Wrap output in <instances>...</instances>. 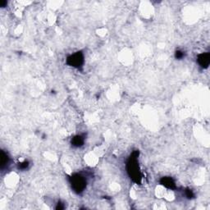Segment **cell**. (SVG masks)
Returning <instances> with one entry per match:
<instances>
[{
    "mask_svg": "<svg viewBox=\"0 0 210 210\" xmlns=\"http://www.w3.org/2000/svg\"><path fill=\"white\" fill-rule=\"evenodd\" d=\"M9 161V158L4 151L1 152V168H3L8 163Z\"/></svg>",
    "mask_w": 210,
    "mask_h": 210,
    "instance_id": "cell-7",
    "label": "cell"
},
{
    "mask_svg": "<svg viewBox=\"0 0 210 210\" xmlns=\"http://www.w3.org/2000/svg\"><path fill=\"white\" fill-rule=\"evenodd\" d=\"M85 140L81 136H76L71 140V145L75 147H81L83 145Z\"/></svg>",
    "mask_w": 210,
    "mask_h": 210,
    "instance_id": "cell-6",
    "label": "cell"
},
{
    "mask_svg": "<svg viewBox=\"0 0 210 210\" xmlns=\"http://www.w3.org/2000/svg\"><path fill=\"white\" fill-rule=\"evenodd\" d=\"M5 5H7V2L6 1H1V3H0V6L1 7H4Z\"/></svg>",
    "mask_w": 210,
    "mask_h": 210,
    "instance_id": "cell-12",
    "label": "cell"
},
{
    "mask_svg": "<svg viewBox=\"0 0 210 210\" xmlns=\"http://www.w3.org/2000/svg\"><path fill=\"white\" fill-rule=\"evenodd\" d=\"M197 61L201 68H207L210 63V54L209 53H201L198 56Z\"/></svg>",
    "mask_w": 210,
    "mask_h": 210,
    "instance_id": "cell-4",
    "label": "cell"
},
{
    "mask_svg": "<svg viewBox=\"0 0 210 210\" xmlns=\"http://www.w3.org/2000/svg\"><path fill=\"white\" fill-rule=\"evenodd\" d=\"M186 197H187L188 199H192V198H194V196L193 191H191V190H190V189H186Z\"/></svg>",
    "mask_w": 210,
    "mask_h": 210,
    "instance_id": "cell-10",
    "label": "cell"
},
{
    "mask_svg": "<svg viewBox=\"0 0 210 210\" xmlns=\"http://www.w3.org/2000/svg\"><path fill=\"white\" fill-rule=\"evenodd\" d=\"M64 209V206L62 205V204L61 202H59L58 204V205H57V207H56V209H59V210H61V209Z\"/></svg>",
    "mask_w": 210,
    "mask_h": 210,
    "instance_id": "cell-11",
    "label": "cell"
},
{
    "mask_svg": "<svg viewBox=\"0 0 210 210\" xmlns=\"http://www.w3.org/2000/svg\"><path fill=\"white\" fill-rule=\"evenodd\" d=\"M29 165H30L29 162L24 161V162H22V163H19V164H18V168H19V169H21V170H25V169H26V168H28Z\"/></svg>",
    "mask_w": 210,
    "mask_h": 210,
    "instance_id": "cell-8",
    "label": "cell"
},
{
    "mask_svg": "<svg viewBox=\"0 0 210 210\" xmlns=\"http://www.w3.org/2000/svg\"><path fill=\"white\" fill-rule=\"evenodd\" d=\"M160 184L163 185L164 187L170 189V190H175L177 188L173 179L169 177H165L162 178L161 180H160Z\"/></svg>",
    "mask_w": 210,
    "mask_h": 210,
    "instance_id": "cell-5",
    "label": "cell"
},
{
    "mask_svg": "<svg viewBox=\"0 0 210 210\" xmlns=\"http://www.w3.org/2000/svg\"><path fill=\"white\" fill-rule=\"evenodd\" d=\"M185 53L182 51H180V50H177V52L175 53V58L177 59H181L182 58H184Z\"/></svg>",
    "mask_w": 210,
    "mask_h": 210,
    "instance_id": "cell-9",
    "label": "cell"
},
{
    "mask_svg": "<svg viewBox=\"0 0 210 210\" xmlns=\"http://www.w3.org/2000/svg\"><path fill=\"white\" fill-rule=\"evenodd\" d=\"M70 183L73 191L77 194L81 193L86 187V181L80 174L72 175L70 177Z\"/></svg>",
    "mask_w": 210,
    "mask_h": 210,
    "instance_id": "cell-2",
    "label": "cell"
},
{
    "mask_svg": "<svg viewBox=\"0 0 210 210\" xmlns=\"http://www.w3.org/2000/svg\"><path fill=\"white\" fill-rule=\"evenodd\" d=\"M67 63L74 68H81L84 63V55L81 52H76L67 58Z\"/></svg>",
    "mask_w": 210,
    "mask_h": 210,
    "instance_id": "cell-3",
    "label": "cell"
},
{
    "mask_svg": "<svg viewBox=\"0 0 210 210\" xmlns=\"http://www.w3.org/2000/svg\"><path fill=\"white\" fill-rule=\"evenodd\" d=\"M138 156H139V151H134L131 154L129 159L127 161L126 164V169L128 175L134 182L136 184H140L141 182V174L140 171L139 163H138Z\"/></svg>",
    "mask_w": 210,
    "mask_h": 210,
    "instance_id": "cell-1",
    "label": "cell"
}]
</instances>
